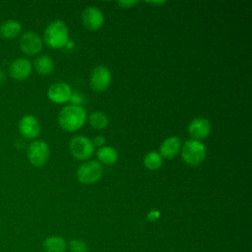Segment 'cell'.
<instances>
[{"label": "cell", "instance_id": "obj_1", "mask_svg": "<svg viewBox=\"0 0 252 252\" xmlns=\"http://www.w3.org/2000/svg\"><path fill=\"white\" fill-rule=\"evenodd\" d=\"M86 122V111L80 105L64 106L58 114V123L65 131H76Z\"/></svg>", "mask_w": 252, "mask_h": 252}, {"label": "cell", "instance_id": "obj_7", "mask_svg": "<svg viewBox=\"0 0 252 252\" xmlns=\"http://www.w3.org/2000/svg\"><path fill=\"white\" fill-rule=\"evenodd\" d=\"M111 83V73L109 69L103 65L94 67L90 76V85L93 91L101 93L107 90Z\"/></svg>", "mask_w": 252, "mask_h": 252}, {"label": "cell", "instance_id": "obj_23", "mask_svg": "<svg viewBox=\"0 0 252 252\" xmlns=\"http://www.w3.org/2000/svg\"><path fill=\"white\" fill-rule=\"evenodd\" d=\"M117 4L121 8H130V7L134 6L135 4H137V1H119V2H117Z\"/></svg>", "mask_w": 252, "mask_h": 252}, {"label": "cell", "instance_id": "obj_16", "mask_svg": "<svg viewBox=\"0 0 252 252\" xmlns=\"http://www.w3.org/2000/svg\"><path fill=\"white\" fill-rule=\"evenodd\" d=\"M42 247L45 252H65L67 244L65 239L61 236L52 235L43 241Z\"/></svg>", "mask_w": 252, "mask_h": 252}, {"label": "cell", "instance_id": "obj_12", "mask_svg": "<svg viewBox=\"0 0 252 252\" xmlns=\"http://www.w3.org/2000/svg\"><path fill=\"white\" fill-rule=\"evenodd\" d=\"M211 122L205 117H196L188 125V132L193 140L207 138L211 132Z\"/></svg>", "mask_w": 252, "mask_h": 252}, {"label": "cell", "instance_id": "obj_17", "mask_svg": "<svg viewBox=\"0 0 252 252\" xmlns=\"http://www.w3.org/2000/svg\"><path fill=\"white\" fill-rule=\"evenodd\" d=\"M35 71L40 75H49L54 69V62L48 55H40L33 62Z\"/></svg>", "mask_w": 252, "mask_h": 252}, {"label": "cell", "instance_id": "obj_4", "mask_svg": "<svg viewBox=\"0 0 252 252\" xmlns=\"http://www.w3.org/2000/svg\"><path fill=\"white\" fill-rule=\"evenodd\" d=\"M27 155L30 162L33 166L40 167L47 162L50 156V150L44 141L35 140L29 145Z\"/></svg>", "mask_w": 252, "mask_h": 252}, {"label": "cell", "instance_id": "obj_21", "mask_svg": "<svg viewBox=\"0 0 252 252\" xmlns=\"http://www.w3.org/2000/svg\"><path fill=\"white\" fill-rule=\"evenodd\" d=\"M70 252H88V245L79 238H74L69 242Z\"/></svg>", "mask_w": 252, "mask_h": 252}, {"label": "cell", "instance_id": "obj_20", "mask_svg": "<svg viewBox=\"0 0 252 252\" xmlns=\"http://www.w3.org/2000/svg\"><path fill=\"white\" fill-rule=\"evenodd\" d=\"M89 122L95 129H103L108 124V118L101 111H94L89 116Z\"/></svg>", "mask_w": 252, "mask_h": 252}, {"label": "cell", "instance_id": "obj_6", "mask_svg": "<svg viewBox=\"0 0 252 252\" xmlns=\"http://www.w3.org/2000/svg\"><path fill=\"white\" fill-rule=\"evenodd\" d=\"M69 148L73 157L80 160H85L91 158L94 150L92 141L85 136L73 137L70 141Z\"/></svg>", "mask_w": 252, "mask_h": 252}, {"label": "cell", "instance_id": "obj_5", "mask_svg": "<svg viewBox=\"0 0 252 252\" xmlns=\"http://www.w3.org/2000/svg\"><path fill=\"white\" fill-rule=\"evenodd\" d=\"M102 167L96 160H90L82 163L77 169V178L83 184H93L100 179Z\"/></svg>", "mask_w": 252, "mask_h": 252}, {"label": "cell", "instance_id": "obj_8", "mask_svg": "<svg viewBox=\"0 0 252 252\" xmlns=\"http://www.w3.org/2000/svg\"><path fill=\"white\" fill-rule=\"evenodd\" d=\"M19 43L21 50L29 56H32L39 53L43 45L40 36L36 32L32 31L24 32L20 37Z\"/></svg>", "mask_w": 252, "mask_h": 252}, {"label": "cell", "instance_id": "obj_2", "mask_svg": "<svg viewBox=\"0 0 252 252\" xmlns=\"http://www.w3.org/2000/svg\"><path fill=\"white\" fill-rule=\"evenodd\" d=\"M43 38L49 47L61 48L65 46L69 40L67 26L61 20L51 22L44 31Z\"/></svg>", "mask_w": 252, "mask_h": 252}, {"label": "cell", "instance_id": "obj_13", "mask_svg": "<svg viewBox=\"0 0 252 252\" xmlns=\"http://www.w3.org/2000/svg\"><path fill=\"white\" fill-rule=\"evenodd\" d=\"M19 131L25 138L33 139L40 133L39 122L33 115H24L19 122Z\"/></svg>", "mask_w": 252, "mask_h": 252}, {"label": "cell", "instance_id": "obj_15", "mask_svg": "<svg viewBox=\"0 0 252 252\" xmlns=\"http://www.w3.org/2000/svg\"><path fill=\"white\" fill-rule=\"evenodd\" d=\"M22 32L21 24L16 20H8L0 26V34L2 37L12 39L17 37Z\"/></svg>", "mask_w": 252, "mask_h": 252}, {"label": "cell", "instance_id": "obj_25", "mask_svg": "<svg viewBox=\"0 0 252 252\" xmlns=\"http://www.w3.org/2000/svg\"><path fill=\"white\" fill-rule=\"evenodd\" d=\"M6 80V76H5V73L3 72V70L0 69V86L5 82Z\"/></svg>", "mask_w": 252, "mask_h": 252}, {"label": "cell", "instance_id": "obj_10", "mask_svg": "<svg viewBox=\"0 0 252 252\" xmlns=\"http://www.w3.org/2000/svg\"><path fill=\"white\" fill-rule=\"evenodd\" d=\"M72 94L70 86L64 82L52 84L47 91L48 98L55 103H63L70 100Z\"/></svg>", "mask_w": 252, "mask_h": 252}, {"label": "cell", "instance_id": "obj_26", "mask_svg": "<svg viewBox=\"0 0 252 252\" xmlns=\"http://www.w3.org/2000/svg\"><path fill=\"white\" fill-rule=\"evenodd\" d=\"M150 4H155V5H160V4H163L165 3L164 1H158V2H149Z\"/></svg>", "mask_w": 252, "mask_h": 252}, {"label": "cell", "instance_id": "obj_14", "mask_svg": "<svg viewBox=\"0 0 252 252\" xmlns=\"http://www.w3.org/2000/svg\"><path fill=\"white\" fill-rule=\"evenodd\" d=\"M181 147V140L176 137V136H172L169 137L167 139H165L160 147H159V155L161 158H174Z\"/></svg>", "mask_w": 252, "mask_h": 252}, {"label": "cell", "instance_id": "obj_9", "mask_svg": "<svg viewBox=\"0 0 252 252\" xmlns=\"http://www.w3.org/2000/svg\"><path fill=\"white\" fill-rule=\"evenodd\" d=\"M82 22L87 29L95 31L103 25L104 16L98 8L94 6H89L82 13Z\"/></svg>", "mask_w": 252, "mask_h": 252}, {"label": "cell", "instance_id": "obj_11", "mask_svg": "<svg viewBox=\"0 0 252 252\" xmlns=\"http://www.w3.org/2000/svg\"><path fill=\"white\" fill-rule=\"evenodd\" d=\"M32 73V63L30 60L24 57L16 58L13 60L9 66V74L10 76L17 80L23 81L27 79Z\"/></svg>", "mask_w": 252, "mask_h": 252}, {"label": "cell", "instance_id": "obj_18", "mask_svg": "<svg viewBox=\"0 0 252 252\" xmlns=\"http://www.w3.org/2000/svg\"><path fill=\"white\" fill-rule=\"evenodd\" d=\"M96 157L105 164H113L118 159V154L112 147H100L96 152Z\"/></svg>", "mask_w": 252, "mask_h": 252}, {"label": "cell", "instance_id": "obj_3", "mask_svg": "<svg viewBox=\"0 0 252 252\" xmlns=\"http://www.w3.org/2000/svg\"><path fill=\"white\" fill-rule=\"evenodd\" d=\"M183 160L191 166H198L206 158V147L197 140H187L181 148Z\"/></svg>", "mask_w": 252, "mask_h": 252}, {"label": "cell", "instance_id": "obj_24", "mask_svg": "<svg viewBox=\"0 0 252 252\" xmlns=\"http://www.w3.org/2000/svg\"><path fill=\"white\" fill-rule=\"evenodd\" d=\"M158 216H159V212L158 211H156V210H154V211H151L150 213H149V215H148V220H156L158 218Z\"/></svg>", "mask_w": 252, "mask_h": 252}, {"label": "cell", "instance_id": "obj_22", "mask_svg": "<svg viewBox=\"0 0 252 252\" xmlns=\"http://www.w3.org/2000/svg\"><path fill=\"white\" fill-rule=\"evenodd\" d=\"M104 142H105V139H104V137L101 136V135H98V136L94 137V138L93 139V141H92L93 145H94V146H97V147L102 146V145L104 144Z\"/></svg>", "mask_w": 252, "mask_h": 252}, {"label": "cell", "instance_id": "obj_19", "mask_svg": "<svg viewBox=\"0 0 252 252\" xmlns=\"http://www.w3.org/2000/svg\"><path fill=\"white\" fill-rule=\"evenodd\" d=\"M144 164L148 169H158L162 164V158L157 152H150L144 158Z\"/></svg>", "mask_w": 252, "mask_h": 252}]
</instances>
